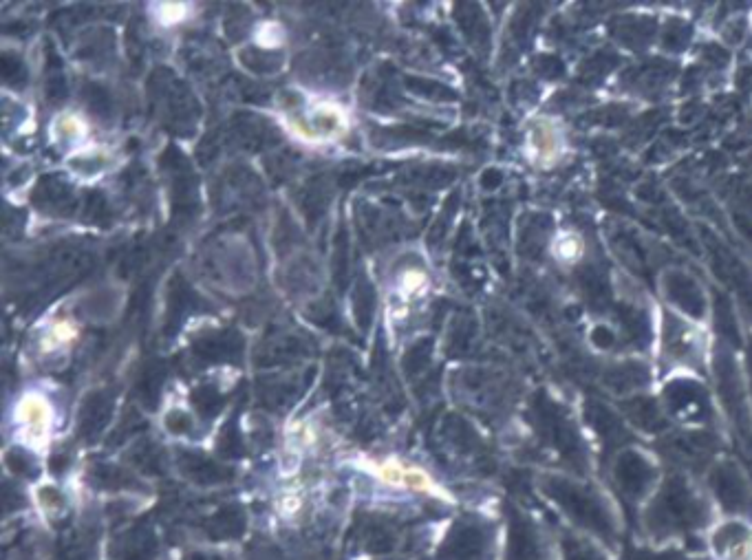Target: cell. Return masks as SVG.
Masks as SVG:
<instances>
[{
  "label": "cell",
  "instance_id": "obj_1",
  "mask_svg": "<svg viewBox=\"0 0 752 560\" xmlns=\"http://www.w3.org/2000/svg\"><path fill=\"white\" fill-rule=\"evenodd\" d=\"M706 521V505L682 479H671L651 508L644 512V525L660 541L684 538L700 530Z\"/></svg>",
  "mask_w": 752,
  "mask_h": 560
},
{
  "label": "cell",
  "instance_id": "obj_2",
  "mask_svg": "<svg viewBox=\"0 0 752 560\" xmlns=\"http://www.w3.org/2000/svg\"><path fill=\"white\" fill-rule=\"evenodd\" d=\"M545 492L550 494L554 503L561 505V510L572 519V523L592 532L605 545L616 543L614 514L609 510V503L594 488H583L565 479L552 477L547 479Z\"/></svg>",
  "mask_w": 752,
  "mask_h": 560
},
{
  "label": "cell",
  "instance_id": "obj_3",
  "mask_svg": "<svg viewBox=\"0 0 752 560\" xmlns=\"http://www.w3.org/2000/svg\"><path fill=\"white\" fill-rule=\"evenodd\" d=\"M494 532L486 523H457L439 558L442 560H492Z\"/></svg>",
  "mask_w": 752,
  "mask_h": 560
},
{
  "label": "cell",
  "instance_id": "obj_4",
  "mask_svg": "<svg viewBox=\"0 0 752 560\" xmlns=\"http://www.w3.org/2000/svg\"><path fill=\"white\" fill-rule=\"evenodd\" d=\"M506 560H554V547L539 525L519 514L510 523Z\"/></svg>",
  "mask_w": 752,
  "mask_h": 560
},
{
  "label": "cell",
  "instance_id": "obj_5",
  "mask_svg": "<svg viewBox=\"0 0 752 560\" xmlns=\"http://www.w3.org/2000/svg\"><path fill=\"white\" fill-rule=\"evenodd\" d=\"M614 475H616L620 492L625 494V499L636 503L644 497V494H647L655 472L649 466V461L640 457L638 452H625L622 459L616 463Z\"/></svg>",
  "mask_w": 752,
  "mask_h": 560
},
{
  "label": "cell",
  "instance_id": "obj_6",
  "mask_svg": "<svg viewBox=\"0 0 752 560\" xmlns=\"http://www.w3.org/2000/svg\"><path fill=\"white\" fill-rule=\"evenodd\" d=\"M713 488L719 503L724 505V510L746 512L752 505V494L746 479L741 477V472L735 470V466H730V463L717 468L713 475Z\"/></svg>",
  "mask_w": 752,
  "mask_h": 560
},
{
  "label": "cell",
  "instance_id": "obj_7",
  "mask_svg": "<svg viewBox=\"0 0 752 560\" xmlns=\"http://www.w3.org/2000/svg\"><path fill=\"white\" fill-rule=\"evenodd\" d=\"M664 349L666 353L673 355V358L680 362L695 360L697 353H700V347H697V336L693 333V329L682 325L680 320H675L671 316H666V322H664Z\"/></svg>",
  "mask_w": 752,
  "mask_h": 560
},
{
  "label": "cell",
  "instance_id": "obj_8",
  "mask_svg": "<svg viewBox=\"0 0 752 560\" xmlns=\"http://www.w3.org/2000/svg\"><path fill=\"white\" fill-rule=\"evenodd\" d=\"M669 406L680 417L686 419H702L708 411V404L700 395V391H697L695 386H686V382H682L678 389L669 391Z\"/></svg>",
  "mask_w": 752,
  "mask_h": 560
},
{
  "label": "cell",
  "instance_id": "obj_9",
  "mask_svg": "<svg viewBox=\"0 0 752 560\" xmlns=\"http://www.w3.org/2000/svg\"><path fill=\"white\" fill-rule=\"evenodd\" d=\"M563 560H605L598 554V549L594 545H589L587 541H580V538L567 536L563 538Z\"/></svg>",
  "mask_w": 752,
  "mask_h": 560
},
{
  "label": "cell",
  "instance_id": "obj_10",
  "mask_svg": "<svg viewBox=\"0 0 752 560\" xmlns=\"http://www.w3.org/2000/svg\"><path fill=\"white\" fill-rule=\"evenodd\" d=\"M627 560H697V558H686V556L675 554V552H658V554H653V552H638V554L629 556Z\"/></svg>",
  "mask_w": 752,
  "mask_h": 560
}]
</instances>
